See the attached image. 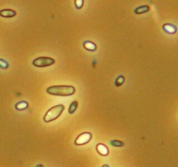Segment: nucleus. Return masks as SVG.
<instances>
[{
    "label": "nucleus",
    "mask_w": 178,
    "mask_h": 167,
    "mask_svg": "<svg viewBox=\"0 0 178 167\" xmlns=\"http://www.w3.org/2000/svg\"><path fill=\"white\" fill-rule=\"evenodd\" d=\"M64 109H65V107L63 104L56 105L49 109L44 116L45 122L49 123V122L53 121V120L57 119L63 113Z\"/></svg>",
    "instance_id": "nucleus-2"
},
{
    "label": "nucleus",
    "mask_w": 178,
    "mask_h": 167,
    "mask_svg": "<svg viewBox=\"0 0 178 167\" xmlns=\"http://www.w3.org/2000/svg\"><path fill=\"white\" fill-rule=\"evenodd\" d=\"M9 67V63L8 61L3 59H0V68L1 69H7Z\"/></svg>",
    "instance_id": "nucleus-14"
},
{
    "label": "nucleus",
    "mask_w": 178,
    "mask_h": 167,
    "mask_svg": "<svg viewBox=\"0 0 178 167\" xmlns=\"http://www.w3.org/2000/svg\"><path fill=\"white\" fill-rule=\"evenodd\" d=\"M125 79V77L123 76V75H120V76L116 78V79H115V86H121V85L124 83Z\"/></svg>",
    "instance_id": "nucleus-13"
},
{
    "label": "nucleus",
    "mask_w": 178,
    "mask_h": 167,
    "mask_svg": "<svg viewBox=\"0 0 178 167\" xmlns=\"http://www.w3.org/2000/svg\"><path fill=\"white\" fill-rule=\"evenodd\" d=\"M163 29L168 34H175L177 31V28L173 24H166L163 26Z\"/></svg>",
    "instance_id": "nucleus-5"
},
{
    "label": "nucleus",
    "mask_w": 178,
    "mask_h": 167,
    "mask_svg": "<svg viewBox=\"0 0 178 167\" xmlns=\"http://www.w3.org/2000/svg\"><path fill=\"white\" fill-rule=\"evenodd\" d=\"M84 1L83 0H76L75 1V6L77 9H80L82 8L83 5H84Z\"/></svg>",
    "instance_id": "nucleus-15"
},
{
    "label": "nucleus",
    "mask_w": 178,
    "mask_h": 167,
    "mask_svg": "<svg viewBox=\"0 0 178 167\" xmlns=\"http://www.w3.org/2000/svg\"><path fill=\"white\" fill-rule=\"evenodd\" d=\"M92 138V134L90 132H84L79 134L75 139V144L77 146H81L89 143Z\"/></svg>",
    "instance_id": "nucleus-4"
},
{
    "label": "nucleus",
    "mask_w": 178,
    "mask_h": 167,
    "mask_svg": "<svg viewBox=\"0 0 178 167\" xmlns=\"http://www.w3.org/2000/svg\"><path fill=\"white\" fill-rule=\"evenodd\" d=\"M83 45H84L85 49H87L88 51H91V52H94L97 49L96 45L94 43H93V42L89 41H84V43H83Z\"/></svg>",
    "instance_id": "nucleus-8"
},
{
    "label": "nucleus",
    "mask_w": 178,
    "mask_h": 167,
    "mask_svg": "<svg viewBox=\"0 0 178 167\" xmlns=\"http://www.w3.org/2000/svg\"><path fill=\"white\" fill-rule=\"evenodd\" d=\"M96 150H97V152L102 156H107L109 155V149L105 145L102 144H98L96 146Z\"/></svg>",
    "instance_id": "nucleus-7"
},
{
    "label": "nucleus",
    "mask_w": 178,
    "mask_h": 167,
    "mask_svg": "<svg viewBox=\"0 0 178 167\" xmlns=\"http://www.w3.org/2000/svg\"><path fill=\"white\" fill-rule=\"evenodd\" d=\"M29 107V104L27 101H20V102H17L15 104V109L17 111H22V110H25L26 109L28 108Z\"/></svg>",
    "instance_id": "nucleus-9"
},
{
    "label": "nucleus",
    "mask_w": 178,
    "mask_h": 167,
    "mask_svg": "<svg viewBox=\"0 0 178 167\" xmlns=\"http://www.w3.org/2000/svg\"><path fill=\"white\" fill-rule=\"evenodd\" d=\"M150 10V7L147 5H144V6H141L139 7L136 8V9L134 10V13L136 14H142V13H147V11H149Z\"/></svg>",
    "instance_id": "nucleus-10"
},
{
    "label": "nucleus",
    "mask_w": 178,
    "mask_h": 167,
    "mask_svg": "<svg viewBox=\"0 0 178 167\" xmlns=\"http://www.w3.org/2000/svg\"><path fill=\"white\" fill-rule=\"evenodd\" d=\"M75 92V87L72 86H52L47 89V94L52 96H70Z\"/></svg>",
    "instance_id": "nucleus-1"
},
{
    "label": "nucleus",
    "mask_w": 178,
    "mask_h": 167,
    "mask_svg": "<svg viewBox=\"0 0 178 167\" xmlns=\"http://www.w3.org/2000/svg\"><path fill=\"white\" fill-rule=\"evenodd\" d=\"M110 144L115 147H123L125 146V144L121 141L118 140H112L110 141Z\"/></svg>",
    "instance_id": "nucleus-12"
},
{
    "label": "nucleus",
    "mask_w": 178,
    "mask_h": 167,
    "mask_svg": "<svg viewBox=\"0 0 178 167\" xmlns=\"http://www.w3.org/2000/svg\"><path fill=\"white\" fill-rule=\"evenodd\" d=\"M17 15L16 11L11 10V9H4V10L0 11V16L3 17H7V18H10V17H13Z\"/></svg>",
    "instance_id": "nucleus-6"
},
{
    "label": "nucleus",
    "mask_w": 178,
    "mask_h": 167,
    "mask_svg": "<svg viewBox=\"0 0 178 167\" xmlns=\"http://www.w3.org/2000/svg\"><path fill=\"white\" fill-rule=\"evenodd\" d=\"M77 107H78V102L77 101H76V100L73 101V102H72L71 104H70V107H69V110H68L69 114H73L74 112L76 111L77 108Z\"/></svg>",
    "instance_id": "nucleus-11"
},
{
    "label": "nucleus",
    "mask_w": 178,
    "mask_h": 167,
    "mask_svg": "<svg viewBox=\"0 0 178 167\" xmlns=\"http://www.w3.org/2000/svg\"><path fill=\"white\" fill-rule=\"evenodd\" d=\"M54 63H55V60L52 58L42 57L37 58L35 60H33L32 63L34 66L38 67V68H44V67L52 65Z\"/></svg>",
    "instance_id": "nucleus-3"
}]
</instances>
